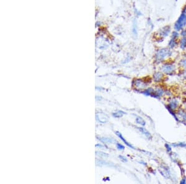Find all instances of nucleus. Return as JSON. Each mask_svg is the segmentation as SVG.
Here are the masks:
<instances>
[{
  "instance_id": "1",
  "label": "nucleus",
  "mask_w": 186,
  "mask_h": 184,
  "mask_svg": "<svg viewBox=\"0 0 186 184\" xmlns=\"http://www.w3.org/2000/svg\"><path fill=\"white\" fill-rule=\"evenodd\" d=\"M172 54L171 50L170 49H161L157 51L155 55V60L157 63H161L166 58Z\"/></svg>"
},
{
  "instance_id": "2",
  "label": "nucleus",
  "mask_w": 186,
  "mask_h": 184,
  "mask_svg": "<svg viewBox=\"0 0 186 184\" xmlns=\"http://www.w3.org/2000/svg\"><path fill=\"white\" fill-rule=\"evenodd\" d=\"M186 26V14L184 12H182L181 14L179 17L178 20L175 22L174 27L175 31H181L182 29H184V27Z\"/></svg>"
},
{
  "instance_id": "3",
  "label": "nucleus",
  "mask_w": 186,
  "mask_h": 184,
  "mask_svg": "<svg viewBox=\"0 0 186 184\" xmlns=\"http://www.w3.org/2000/svg\"><path fill=\"white\" fill-rule=\"evenodd\" d=\"M179 36V33H178V31H175L172 33L171 40H169V43H168V46H169V49H173V48H174L178 45V39Z\"/></svg>"
},
{
  "instance_id": "4",
  "label": "nucleus",
  "mask_w": 186,
  "mask_h": 184,
  "mask_svg": "<svg viewBox=\"0 0 186 184\" xmlns=\"http://www.w3.org/2000/svg\"><path fill=\"white\" fill-rule=\"evenodd\" d=\"M175 69H176V67L173 64H164L161 68L162 71L164 74L168 75H172L175 71Z\"/></svg>"
},
{
  "instance_id": "5",
  "label": "nucleus",
  "mask_w": 186,
  "mask_h": 184,
  "mask_svg": "<svg viewBox=\"0 0 186 184\" xmlns=\"http://www.w3.org/2000/svg\"><path fill=\"white\" fill-rule=\"evenodd\" d=\"M133 84L135 86V88H136L137 90H143L146 89L147 84L146 83L141 80L140 79H134Z\"/></svg>"
},
{
  "instance_id": "6",
  "label": "nucleus",
  "mask_w": 186,
  "mask_h": 184,
  "mask_svg": "<svg viewBox=\"0 0 186 184\" xmlns=\"http://www.w3.org/2000/svg\"><path fill=\"white\" fill-rule=\"evenodd\" d=\"M96 118L97 121L102 123H105L109 120V116L103 112L97 113L96 115Z\"/></svg>"
},
{
  "instance_id": "7",
  "label": "nucleus",
  "mask_w": 186,
  "mask_h": 184,
  "mask_svg": "<svg viewBox=\"0 0 186 184\" xmlns=\"http://www.w3.org/2000/svg\"><path fill=\"white\" fill-rule=\"evenodd\" d=\"M170 32H171V27L169 26H166V27H164L163 28L160 29L159 31L158 35H159L160 37L162 38H166V37H168V35H169Z\"/></svg>"
},
{
  "instance_id": "8",
  "label": "nucleus",
  "mask_w": 186,
  "mask_h": 184,
  "mask_svg": "<svg viewBox=\"0 0 186 184\" xmlns=\"http://www.w3.org/2000/svg\"><path fill=\"white\" fill-rule=\"evenodd\" d=\"M182 38L180 40V47L182 50L186 49V29H182L180 32Z\"/></svg>"
},
{
  "instance_id": "9",
  "label": "nucleus",
  "mask_w": 186,
  "mask_h": 184,
  "mask_svg": "<svg viewBox=\"0 0 186 184\" xmlns=\"http://www.w3.org/2000/svg\"><path fill=\"white\" fill-rule=\"evenodd\" d=\"M159 172L161 173V174L164 177L167 178V179L171 177V174H170L169 170L168 169V168L164 167V166H162V167L159 168Z\"/></svg>"
},
{
  "instance_id": "10",
  "label": "nucleus",
  "mask_w": 186,
  "mask_h": 184,
  "mask_svg": "<svg viewBox=\"0 0 186 184\" xmlns=\"http://www.w3.org/2000/svg\"><path fill=\"white\" fill-rule=\"evenodd\" d=\"M116 133L117 135V137H118V138H120V139H121V140H122V141H123V142L124 143H125V144H126L127 146L129 147V148H130L131 149H135V147H134L133 146H132V145L130 143H129L128 142V141H127L126 140V139L124 138L123 136H122V134L121 133L119 132H116Z\"/></svg>"
},
{
  "instance_id": "11",
  "label": "nucleus",
  "mask_w": 186,
  "mask_h": 184,
  "mask_svg": "<svg viewBox=\"0 0 186 184\" xmlns=\"http://www.w3.org/2000/svg\"><path fill=\"white\" fill-rule=\"evenodd\" d=\"M138 129H139L140 132L141 133H142L144 134L145 137H146L148 139H152V138H153V137H152L151 133H150V132H148V131L146 129H145V128H143V127H139V128H138Z\"/></svg>"
},
{
  "instance_id": "12",
  "label": "nucleus",
  "mask_w": 186,
  "mask_h": 184,
  "mask_svg": "<svg viewBox=\"0 0 186 184\" xmlns=\"http://www.w3.org/2000/svg\"><path fill=\"white\" fill-rule=\"evenodd\" d=\"M142 93L144 95H150L153 97H156V94H155V90L153 89V88H150L148 89H145V91L142 92Z\"/></svg>"
},
{
  "instance_id": "13",
  "label": "nucleus",
  "mask_w": 186,
  "mask_h": 184,
  "mask_svg": "<svg viewBox=\"0 0 186 184\" xmlns=\"http://www.w3.org/2000/svg\"><path fill=\"white\" fill-rule=\"evenodd\" d=\"M178 106H179V102L177 99H172L171 101L169 102V107L171 108L172 110H176L177 108L178 107Z\"/></svg>"
},
{
  "instance_id": "14",
  "label": "nucleus",
  "mask_w": 186,
  "mask_h": 184,
  "mask_svg": "<svg viewBox=\"0 0 186 184\" xmlns=\"http://www.w3.org/2000/svg\"><path fill=\"white\" fill-rule=\"evenodd\" d=\"M163 78V75L161 72H156L154 74L153 79L155 82H160Z\"/></svg>"
},
{
  "instance_id": "15",
  "label": "nucleus",
  "mask_w": 186,
  "mask_h": 184,
  "mask_svg": "<svg viewBox=\"0 0 186 184\" xmlns=\"http://www.w3.org/2000/svg\"><path fill=\"white\" fill-rule=\"evenodd\" d=\"M155 90V94H156V98H159L162 96L164 94V91L163 89H161L160 88H156Z\"/></svg>"
},
{
  "instance_id": "16",
  "label": "nucleus",
  "mask_w": 186,
  "mask_h": 184,
  "mask_svg": "<svg viewBox=\"0 0 186 184\" xmlns=\"http://www.w3.org/2000/svg\"><path fill=\"white\" fill-rule=\"evenodd\" d=\"M136 123H138V124L141 125V126L144 127L146 125V122L145 121V120L143 119L142 117H141L138 116L136 117Z\"/></svg>"
},
{
  "instance_id": "17",
  "label": "nucleus",
  "mask_w": 186,
  "mask_h": 184,
  "mask_svg": "<svg viewBox=\"0 0 186 184\" xmlns=\"http://www.w3.org/2000/svg\"><path fill=\"white\" fill-rule=\"evenodd\" d=\"M125 114H126V113H125V112H123V111L118 110L116 112L113 113L112 115H113V117H116V118H121L122 117H123V115H124Z\"/></svg>"
},
{
  "instance_id": "18",
  "label": "nucleus",
  "mask_w": 186,
  "mask_h": 184,
  "mask_svg": "<svg viewBox=\"0 0 186 184\" xmlns=\"http://www.w3.org/2000/svg\"><path fill=\"white\" fill-rule=\"evenodd\" d=\"M99 139L101 141L102 143H112L114 141L112 139L107 138H100Z\"/></svg>"
},
{
  "instance_id": "19",
  "label": "nucleus",
  "mask_w": 186,
  "mask_h": 184,
  "mask_svg": "<svg viewBox=\"0 0 186 184\" xmlns=\"http://www.w3.org/2000/svg\"><path fill=\"white\" fill-rule=\"evenodd\" d=\"M172 146L174 147H180V148H185L186 149V143H173Z\"/></svg>"
},
{
  "instance_id": "20",
  "label": "nucleus",
  "mask_w": 186,
  "mask_h": 184,
  "mask_svg": "<svg viewBox=\"0 0 186 184\" xmlns=\"http://www.w3.org/2000/svg\"><path fill=\"white\" fill-rule=\"evenodd\" d=\"M96 155L99 156H100V157H108L109 156V155H108L107 153H103V152L96 151Z\"/></svg>"
},
{
  "instance_id": "21",
  "label": "nucleus",
  "mask_w": 186,
  "mask_h": 184,
  "mask_svg": "<svg viewBox=\"0 0 186 184\" xmlns=\"http://www.w3.org/2000/svg\"><path fill=\"white\" fill-rule=\"evenodd\" d=\"M180 64L183 68L186 69V58L181 60V61H180Z\"/></svg>"
},
{
  "instance_id": "22",
  "label": "nucleus",
  "mask_w": 186,
  "mask_h": 184,
  "mask_svg": "<svg viewBox=\"0 0 186 184\" xmlns=\"http://www.w3.org/2000/svg\"><path fill=\"white\" fill-rule=\"evenodd\" d=\"M116 146H117V148L118 150H124L125 149V146H123V145L121 144H120V143H117Z\"/></svg>"
},
{
  "instance_id": "23",
  "label": "nucleus",
  "mask_w": 186,
  "mask_h": 184,
  "mask_svg": "<svg viewBox=\"0 0 186 184\" xmlns=\"http://www.w3.org/2000/svg\"><path fill=\"white\" fill-rule=\"evenodd\" d=\"M165 148H166V150H167V151L168 152V153H171V151H172L171 147L169 144H168V143H166V144H165Z\"/></svg>"
},
{
  "instance_id": "24",
  "label": "nucleus",
  "mask_w": 186,
  "mask_h": 184,
  "mask_svg": "<svg viewBox=\"0 0 186 184\" xmlns=\"http://www.w3.org/2000/svg\"><path fill=\"white\" fill-rule=\"evenodd\" d=\"M118 157H119L120 160L122 161L123 162H127V159L125 156H118Z\"/></svg>"
},
{
  "instance_id": "25",
  "label": "nucleus",
  "mask_w": 186,
  "mask_h": 184,
  "mask_svg": "<svg viewBox=\"0 0 186 184\" xmlns=\"http://www.w3.org/2000/svg\"><path fill=\"white\" fill-rule=\"evenodd\" d=\"M180 183H181V184H185L186 183V178H185V177L184 178H182V179L180 180Z\"/></svg>"
},
{
  "instance_id": "26",
  "label": "nucleus",
  "mask_w": 186,
  "mask_h": 184,
  "mask_svg": "<svg viewBox=\"0 0 186 184\" xmlns=\"http://www.w3.org/2000/svg\"><path fill=\"white\" fill-rule=\"evenodd\" d=\"M96 147H99V148H105L106 146H104V145H102L101 144H97L96 145Z\"/></svg>"
},
{
  "instance_id": "27",
  "label": "nucleus",
  "mask_w": 186,
  "mask_h": 184,
  "mask_svg": "<svg viewBox=\"0 0 186 184\" xmlns=\"http://www.w3.org/2000/svg\"><path fill=\"white\" fill-rule=\"evenodd\" d=\"M182 115V117H183L184 120H185V121L186 122V114H185V113H183Z\"/></svg>"
},
{
  "instance_id": "28",
  "label": "nucleus",
  "mask_w": 186,
  "mask_h": 184,
  "mask_svg": "<svg viewBox=\"0 0 186 184\" xmlns=\"http://www.w3.org/2000/svg\"><path fill=\"white\" fill-rule=\"evenodd\" d=\"M185 109H186V105H185Z\"/></svg>"
}]
</instances>
